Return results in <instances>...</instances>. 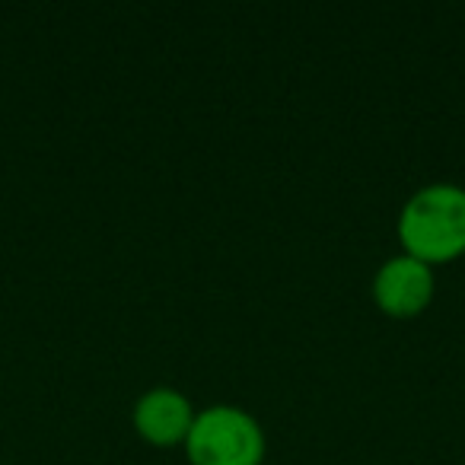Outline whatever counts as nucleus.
Masks as SVG:
<instances>
[{
  "instance_id": "nucleus-2",
  "label": "nucleus",
  "mask_w": 465,
  "mask_h": 465,
  "mask_svg": "<svg viewBox=\"0 0 465 465\" xmlns=\"http://www.w3.org/2000/svg\"><path fill=\"white\" fill-rule=\"evenodd\" d=\"M185 446L194 465H259L265 452V433L259 420L242 408L213 405L194 414Z\"/></svg>"
},
{
  "instance_id": "nucleus-3",
  "label": "nucleus",
  "mask_w": 465,
  "mask_h": 465,
  "mask_svg": "<svg viewBox=\"0 0 465 465\" xmlns=\"http://www.w3.org/2000/svg\"><path fill=\"white\" fill-rule=\"evenodd\" d=\"M373 293L380 306L395 316H411L420 312L433 297V274L430 265L414 255H395L376 272Z\"/></svg>"
},
{
  "instance_id": "nucleus-4",
  "label": "nucleus",
  "mask_w": 465,
  "mask_h": 465,
  "mask_svg": "<svg viewBox=\"0 0 465 465\" xmlns=\"http://www.w3.org/2000/svg\"><path fill=\"white\" fill-rule=\"evenodd\" d=\"M134 424L153 443H175L185 440L194 424L192 401L169 386H156L143 392L134 405Z\"/></svg>"
},
{
  "instance_id": "nucleus-1",
  "label": "nucleus",
  "mask_w": 465,
  "mask_h": 465,
  "mask_svg": "<svg viewBox=\"0 0 465 465\" xmlns=\"http://www.w3.org/2000/svg\"><path fill=\"white\" fill-rule=\"evenodd\" d=\"M399 232L408 255L420 262H446L465 252V188L433 182L405 201Z\"/></svg>"
}]
</instances>
